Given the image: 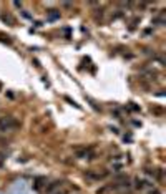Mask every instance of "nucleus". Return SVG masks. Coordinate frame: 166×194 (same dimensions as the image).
<instances>
[{
  "mask_svg": "<svg viewBox=\"0 0 166 194\" xmlns=\"http://www.w3.org/2000/svg\"><path fill=\"white\" fill-rule=\"evenodd\" d=\"M150 194H161L158 189H150Z\"/></svg>",
  "mask_w": 166,
  "mask_h": 194,
  "instance_id": "obj_7",
  "label": "nucleus"
},
{
  "mask_svg": "<svg viewBox=\"0 0 166 194\" xmlns=\"http://www.w3.org/2000/svg\"><path fill=\"white\" fill-rule=\"evenodd\" d=\"M107 176V172H97V171H88L86 172V178L88 179H93V181H100Z\"/></svg>",
  "mask_w": 166,
  "mask_h": 194,
  "instance_id": "obj_2",
  "label": "nucleus"
},
{
  "mask_svg": "<svg viewBox=\"0 0 166 194\" xmlns=\"http://www.w3.org/2000/svg\"><path fill=\"white\" fill-rule=\"evenodd\" d=\"M135 182H136V184H135V188H136V189H144V188H146V186H151V184H150V182H146V181H143V179H140V178H138V179H136V181H135Z\"/></svg>",
  "mask_w": 166,
  "mask_h": 194,
  "instance_id": "obj_3",
  "label": "nucleus"
},
{
  "mask_svg": "<svg viewBox=\"0 0 166 194\" xmlns=\"http://www.w3.org/2000/svg\"><path fill=\"white\" fill-rule=\"evenodd\" d=\"M60 186H62V182H52L50 186H47V188H45V191H47V192H53L56 188H60Z\"/></svg>",
  "mask_w": 166,
  "mask_h": 194,
  "instance_id": "obj_4",
  "label": "nucleus"
},
{
  "mask_svg": "<svg viewBox=\"0 0 166 194\" xmlns=\"http://www.w3.org/2000/svg\"><path fill=\"white\" fill-rule=\"evenodd\" d=\"M58 194H66V192H65V191H63V192H58Z\"/></svg>",
  "mask_w": 166,
  "mask_h": 194,
  "instance_id": "obj_8",
  "label": "nucleus"
},
{
  "mask_svg": "<svg viewBox=\"0 0 166 194\" xmlns=\"http://www.w3.org/2000/svg\"><path fill=\"white\" fill-rule=\"evenodd\" d=\"M42 182H43V179H42V178H37V184H35V188L40 189V188H42Z\"/></svg>",
  "mask_w": 166,
  "mask_h": 194,
  "instance_id": "obj_6",
  "label": "nucleus"
},
{
  "mask_svg": "<svg viewBox=\"0 0 166 194\" xmlns=\"http://www.w3.org/2000/svg\"><path fill=\"white\" fill-rule=\"evenodd\" d=\"M19 126V123L13 118H0V131H10V129H15Z\"/></svg>",
  "mask_w": 166,
  "mask_h": 194,
  "instance_id": "obj_1",
  "label": "nucleus"
},
{
  "mask_svg": "<svg viewBox=\"0 0 166 194\" xmlns=\"http://www.w3.org/2000/svg\"><path fill=\"white\" fill-rule=\"evenodd\" d=\"M60 17V13L56 12V10H50V13H48V18L50 20H55V18H58Z\"/></svg>",
  "mask_w": 166,
  "mask_h": 194,
  "instance_id": "obj_5",
  "label": "nucleus"
}]
</instances>
